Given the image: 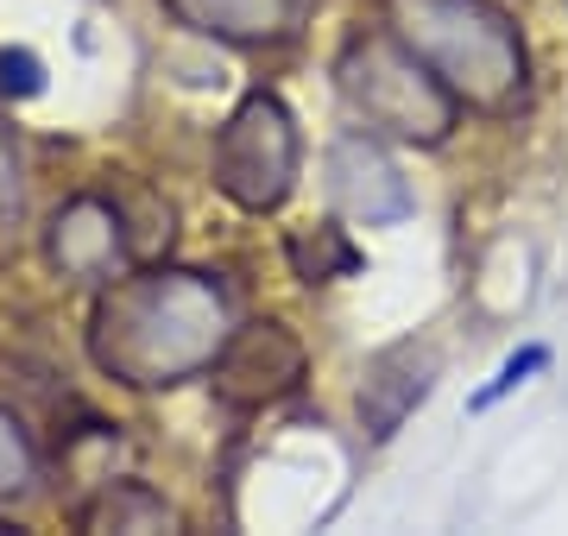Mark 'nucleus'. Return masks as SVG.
Returning a JSON list of instances; mask_svg holds the SVG:
<instances>
[{
    "label": "nucleus",
    "mask_w": 568,
    "mask_h": 536,
    "mask_svg": "<svg viewBox=\"0 0 568 536\" xmlns=\"http://www.w3.org/2000/svg\"><path fill=\"white\" fill-rule=\"evenodd\" d=\"M392 32L467 107H511L525 95V39L487 0H386Z\"/></svg>",
    "instance_id": "2"
},
{
    "label": "nucleus",
    "mask_w": 568,
    "mask_h": 536,
    "mask_svg": "<svg viewBox=\"0 0 568 536\" xmlns=\"http://www.w3.org/2000/svg\"><path fill=\"white\" fill-rule=\"evenodd\" d=\"M227 290L209 271H121L89 316V360L133 392H171L227 348Z\"/></svg>",
    "instance_id": "1"
},
{
    "label": "nucleus",
    "mask_w": 568,
    "mask_h": 536,
    "mask_svg": "<svg viewBox=\"0 0 568 536\" xmlns=\"http://www.w3.org/2000/svg\"><path fill=\"white\" fill-rule=\"evenodd\" d=\"M215 392L227 404H272L304 379V348L284 322H246L227 334V348L215 353Z\"/></svg>",
    "instance_id": "6"
},
{
    "label": "nucleus",
    "mask_w": 568,
    "mask_h": 536,
    "mask_svg": "<svg viewBox=\"0 0 568 536\" xmlns=\"http://www.w3.org/2000/svg\"><path fill=\"white\" fill-rule=\"evenodd\" d=\"M328 196H335L347 221H366V227H386L410 215V184L379 152L373 133H342L328 145Z\"/></svg>",
    "instance_id": "7"
},
{
    "label": "nucleus",
    "mask_w": 568,
    "mask_h": 536,
    "mask_svg": "<svg viewBox=\"0 0 568 536\" xmlns=\"http://www.w3.org/2000/svg\"><path fill=\"white\" fill-rule=\"evenodd\" d=\"M82 530H178V512H171L159 493L121 480V486H108L95 505H82Z\"/></svg>",
    "instance_id": "10"
},
{
    "label": "nucleus",
    "mask_w": 568,
    "mask_h": 536,
    "mask_svg": "<svg viewBox=\"0 0 568 536\" xmlns=\"http://www.w3.org/2000/svg\"><path fill=\"white\" fill-rule=\"evenodd\" d=\"M44 259H51L63 278H77V285H108V278H121L126 259H133L121 208L108 203L102 189L70 196V203L51 215V227H44Z\"/></svg>",
    "instance_id": "5"
},
{
    "label": "nucleus",
    "mask_w": 568,
    "mask_h": 536,
    "mask_svg": "<svg viewBox=\"0 0 568 536\" xmlns=\"http://www.w3.org/2000/svg\"><path fill=\"white\" fill-rule=\"evenodd\" d=\"M537 367H549V348H525V353H511L506 367H499V379H493V385H487L480 398H474V404H480V411H487V404H499V398H506L511 385H525V379H530Z\"/></svg>",
    "instance_id": "15"
},
{
    "label": "nucleus",
    "mask_w": 568,
    "mask_h": 536,
    "mask_svg": "<svg viewBox=\"0 0 568 536\" xmlns=\"http://www.w3.org/2000/svg\"><path fill=\"white\" fill-rule=\"evenodd\" d=\"M291 259H297V271H304L310 285H323L328 271H354V247L342 240V227H316V240H291Z\"/></svg>",
    "instance_id": "13"
},
{
    "label": "nucleus",
    "mask_w": 568,
    "mask_h": 536,
    "mask_svg": "<svg viewBox=\"0 0 568 536\" xmlns=\"http://www.w3.org/2000/svg\"><path fill=\"white\" fill-rule=\"evenodd\" d=\"M39 486V454H32V435L7 404H0V498H26Z\"/></svg>",
    "instance_id": "12"
},
{
    "label": "nucleus",
    "mask_w": 568,
    "mask_h": 536,
    "mask_svg": "<svg viewBox=\"0 0 568 536\" xmlns=\"http://www.w3.org/2000/svg\"><path fill=\"white\" fill-rule=\"evenodd\" d=\"M0 89H7L13 102L39 95V89H44V63L32 58V51H0Z\"/></svg>",
    "instance_id": "14"
},
{
    "label": "nucleus",
    "mask_w": 568,
    "mask_h": 536,
    "mask_svg": "<svg viewBox=\"0 0 568 536\" xmlns=\"http://www.w3.org/2000/svg\"><path fill=\"white\" fill-rule=\"evenodd\" d=\"M429 379H436V360L429 353H417L405 341V348H386L379 360H373V372H366V385H361V416H366V430L379 435H398V423L410 416V404H424L429 398Z\"/></svg>",
    "instance_id": "9"
},
{
    "label": "nucleus",
    "mask_w": 568,
    "mask_h": 536,
    "mask_svg": "<svg viewBox=\"0 0 568 536\" xmlns=\"http://www.w3.org/2000/svg\"><path fill=\"white\" fill-rule=\"evenodd\" d=\"M20 227H26V177H20V145L0 121V266L20 252Z\"/></svg>",
    "instance_id": "11"
},
{
    "label": "nucleus",
    "mask_w": 568,
    "mask_h": 536,
    "mask_svg": "<svg viewBox=\"0 0 568 536\" xmlns=\"http://www.w3.org/2000/svg\"><path fill=\"white\" fill-rule=\"evenodd\" d=\"M347 107L366 121V133L386 140H417V145H443L462 102L443 89V76L410 51L398 32H366L342 51L335 63Z\"/></svg>",
    "instance_id": "3"
},
{
    "label": "nucleus",
    "mask_w": 568,
    "mask_h": 536,
    "mask_svg": "<svg viewBox=\"0 0 568 536\" xmlns=\"http://www.w3.org/2000/svg\"><path fill=\"white\" fill-rule=\"evenodd\" d=\"M297 165H304V140H297V121L278 95H246L227 126L215 133V189H222L234 208L246 215H272L284 208V196L297 189Z\"/></svg>",
    "instance_id": "4"
},
{
    "label": "nucleus",
    "mask_w": 568,
    "mask_h": 536,
    "mask_svg": "<svg viewBox=\"0 0 568 536\" xmlns=\"http://www.w3.org/2000/svg\"><path fill=\"white\" fill-rule=\"evenodd\" d=\"M164 13L215 44H284L297 32V0H164Z\"/></svg>",
    "instance_id": "8"
}]
</instances>
